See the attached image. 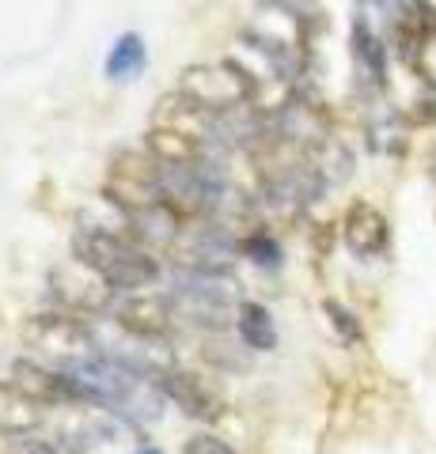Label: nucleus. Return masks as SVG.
<instances>
[{
	"label": "nucleus",
	"instance_id": "nucleus-1",
	"mask_svg": "<svg viewBox=\"0 0 436 454\" xmlns=\"http://www.w3.org/2000/svg\"><path fill=\"white\" fill-rule=\"evenodd\" d=\"M61 372L68 375L76 405H99L118 417H130L133 424H152L163 417L167 397L148 379L145 364L107 356V352H91L83 360L65 364Z\"/></svg>",
	"mask_w": 436,
	"mask_h": 454
},
{
	"label": "nucleus",
	"instance_id": "nucleus-2",
	"mask_svg": "<svg viewBox=\"0 0 436 454\" xmlns=\"http://www.w3.org/2000/svg\"><path fill=\"white\" fill-rule=\"evenodd\" d=\"M73 258L91 265L118 295L148 292L163 280V262L156 250L137 243L133 235L110 231L103 223H80L73 231Z\"/></svg>",
	"mask_w": 436,
	"mask_h": 454
},
{
	"label": "nucleus",
	"instance_id": "nucleus-3",
	"mask_svg": "<svg viewBox=\"0 0 436 454\" xmlns=\"http://www.w3.org/2000/svg\"><path fill=\"white\" fill-rule=\"evenodd\" d=\"M167 292L175 300L178 318H190L209 333L235 325V307L243 303L239 284H232V277L217 273V269H175Z\"/></svg>",
	"mask_w": 436,
	"mask_h": 454
},
{
	"label": "nucleus",
	"instance_id": "nucleus-4",
	"mask_svg": "<svg viewBox=\"0 0 436 454\" xmlns=\"http://www.w3.org/2000/svg\"><path fill=\"white\" fill-rule=\"evenodd\" d=\"M178 91L190 95L205 110L224 114L235 106H255L258 76L239 61H213V65H190L178 80Z\"/></svg>",
	"mask_w": 436,
	"mask_h": 454
},
{
	"label": "nucleus",
	"instance_id": "nucleus-5",
	"mask_svg": "<svg viewBox=\"0 0 436 454\" xmlns=\"http://www.w3.org/2000/svg\"><path fill=\"white\" fill-rule=\"evenodd\" d=\"M137 439H140V424L99 405H65L58 417V432H53V443L68 454H91L99 447L137 443Z\"/></svg>",
	"mask_w": 436,
	"mask_h": 454
},
{
	"label": "nucleus",
	"instance_id": "nucleus-6",
	"mask_svg": "<svg viewBox=\"0 0 436 454\" xmlns=\"http://www.w3.org/2000/svg\"><path fill=\"white\" fill-rule=\"evenodd\" d=\"M23 345L35 348L38 356H50L53 367H65L73 360L91 356L95 348V333L88 318L68 315V310H42V315H31L23 322Z\"/></svg>",
	"mask_w": 436,
	"mask_h": 454
},
{
	"label": "nucleus",
	"instance_id": "nucleus-7",
	"mask_svg": "<svg viewBox=\"0 0 436 454\" xmlns=\"http://www.w3.org/2000/svg\"><path fill=\"white\" fill-rule=\"evenodd\" d=\"M103 197L122 212V216L163 201V163L152 160L145 148L118 152L115 160H110V175H107Z\"/></svg>",
	"mask_w": 436,
	"mask_h": 454
},
{
	"label": "nucleus",
	"instance_id": "nucleus-8",
	"mask_svg": "<svg viewBox=\"0 0 436 454\" xmlns=\"http://www.w3.org/2000/svg\"><path fill=\"white\" fill-rule=\"evenodd\" d=\"M46 292H50V300L58 310H68V315H80V318H95V315L115 310V295H118L91 265H83L80 258H68L58 269H50Z\"/></svg>",
	"mask_w": 436,
	"mask_h": 454
},
{
	"label": "nucleus",
	"instance_id": "nucleus-9",
	"mask_svg": "<svg viewBox=\"0 0 436 454\" xmlns=\"http://www.w3.org/2000/svg\"><path fill=\"white\" fill-rule=\"evenodd\" d=\"M115 322L137 340H167L178 322L171 292H130L115 303Z\"/></svg>",
	"mask_w": 436,
	"mask_h": 454
},
{
	"label": "nucleus",
	"instance_id": "nucleus-10",
	"mask_svg": "<svg viewBox=\"0 0 436 454\" xmlns=\"http://www.w3.org/2000/svg\"><path fill=\"white\" fill-rule=\"evenodd\" d=\"M342 243L361 262H376L391 250V223L372 201H353L342 216Z\"/></svg>",
	"mask_w": 436,
	"mask_h": 454
},
{
	"label": "nucleus",
	"instance_id": "nucleus-11",
	"mask_svg": "<svg viewBox=\"0 0 436 454\" xmlns=\"http://www.w3.org/2000/svg\"><path fill=\"white\" fill-rule=\"evenodd\" d=\"M8 379L16 382V387L35 397L38 405L46 409H65V405H76L73 402V387H68V375L61 372V367H50L42 364L35 356H16L8 364Z\"/></svg>",
	"mask_w": 436,
	"mask_h": 454
},
{
	"label": "nucleus",
	"instance_id": "nucleus-12",
	"mask_svg": "<svg viewBox=\"0 0 436 454\" xmlns=\"http://www.w3.org/2000/svg\"><path fill=\"white\" fill-rule=\"evenodd\" d=\"M145 372L160 387V394L167 397V402H175L186 417H194V420H217L220 409L213 402V394H209L190 372H178V367H160V364H145Z\"/></svg>",
	"mask_w": 436,
	"mask_h": 454
},
{
	"label": "nucleus",
	"instance_id": "nucleus-13",
	"mask_svg": "<svg viewBox=\"0 0 436 454\" xmlns=\"http://www.w3.org/2000/svg\"><path fill=\"white\" fill-rule=\"evenodd\" d=\"M145 148L152 160L163 167H186V163H202L209 160V145L202 137H194L186 129H175V125H152L145 133Z\"/></svg>",
	"mask_w": 436,
	"mask_h": 454
},
{
	"label": "nucleus",
	"instance_id": "nucleus-14",
	"mask_svg": "<svg viewBox=\"0 0 436 454\" xmlns=\"http://www.w3.org/2000/svg\"><path fill=\"white\" fill-rule=\"evenodd\" d=\"M349 50H353L357 73L369 80L376 91H384L387 88V57H391V46H387V38H379V31L369 23V16H357L353 27H349Z\"/></svg>",
	"mask_w": 436,
	"mask_h": 454
},
{
	"label": "nucleus",
	"instance_id": "nucleus-15",
	"mask_svg": "<svg viewBox=\"0 0 436 454\" xmlns=\"http://www.w3.org/2000/svg\"><path fill=\"white\" fill-rule=\"evenodd\" d=\"M46 424V405L27 397L12 379H0V439L38 435Z\"/></svg>",
	"mask_w": 436,
	"mask_h": 454
},
{
	"label": "nucleus",
	"instance_id": "nucleus-16",
	"mask_svg": "<svg viewBox=\"0 0 436 454\" xmlns=\"http://www.w3.org/2000/svg\"><path fill=\"white\" fill-rule=\"evenodd\" d=\"M235 340L243 345L247 352H273L277 348V322H273V310L258 303V300H243L235 307Z\"/></svg>",
	"mask_w": 436,
	"mask_h": 454
},
{
	"label": "nucleus",
	"instance_id": "nucleus-17",
	"mask_svg": "<svg viewBox=\"0 0 436 454\" xmlns=\"http://www.w3.org/2000/svg\"><path fill=\"white\" fill-rule=\"evenodd\" d=\"M148 68V42L137 31H122L103 57V76L110 83H133Z\"/></svg>",
	"mask_w": 436,
	"mask_h": 454
},
{
	"label": "nucleus",
	"instance_id": "nucleus-18",
	"mask_svg": "<svg viewBox=\"0 0 436 454\" xmlns=\"http://www.w3.org/2000/svg\"><path fill=\"white\" fill-rule=\"evenodd\" d=\"M239 258H247L255 269H266V273H277L285 265V247H281V239L273 231L255 227V231H247L239 239Z\"/></svg>",
	"mask_w": 436,
	"mask_h": 454
},
{
	"label": "nucleus",
	"instance_id": "nucleus-19",
	"mask_svg": "<svg viewBox=\"0 0 436 454\" xmlns=\"http://www.w3.org/2000/svg\"><path fill=\"white\" fill-rule=\"evenodd\" d=\"M322 315H327V325L345 348H361L364 345V322L357 318L353 307H345L342 300H322Z\"/></svg>",
	"mask_w": 436,
	"mask_h": 454
},
{
	"label": "nucleus",
	"instance_id": "nucleus-20",
	"mask_svg": "<svg viewBox=\"0 0 436 454\" xmlns=\"http://www.w3.org/2000/svg\"><path fill=\"white\" fill-rule=\"evenodd\" d=\"M182 454H239V450L213 432H194L186 443H182Z\"/></svg>",
	"mask_w": 436,
	"mask_h": 454
},
{
	"label": "nucleus",
	"instance_id": "nucleus-21",
	"mask_svg": "<svg viewBox=\"0 0 436 454\" xmlns=\"http://www.w3.org/2000/svg\"><path fill=\"white\" fill-rule=\"evenodd\" d=\"M8 454H68V450H61L53 439L20 435V439H8Z\"/></svg>",
	"mask_w": 436,
	"mask_h": 454
},
{
	"label": "nucleus",
	"instance_id": "nucleus-22",
	"mask_svg": "<svg viewBox=\"0 0 436 454\" xmlns=\"http://www.w3.org/2000/svg\"><path fill=\"white\" fill-rule=\"evenodd\" d=\"M133 454H163V450H160V447H152V443H145V447H137Z\"/></svg>",
	"mask_w": 436,
	"mask_h": 454
},
{
	"label": "nucleus",
	"instance_id": "nucleus-23",
	"mask_svg": "<svg viewBox=\"0 0 436 454\" xmlns=\"http://www.w3.org/2000/svg\"><path fill=\"white\" fill-rule=\"evenodd\" d=\"M357 4H369V0H357Z\"/></svg>",
	"mask_w": 436,
	"mask_h": 454
}]
</instances>
